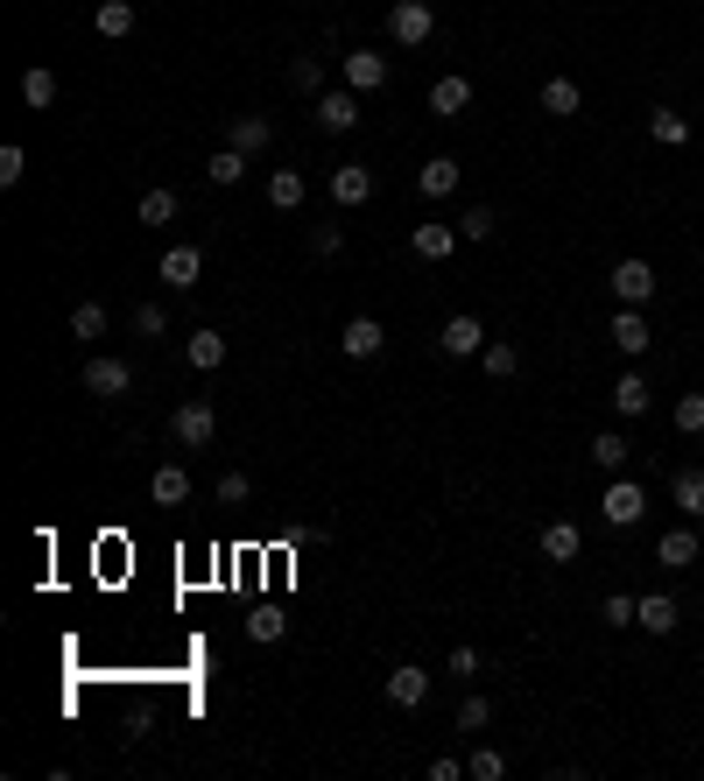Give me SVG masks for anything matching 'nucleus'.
I'll use <instances>...</instances> for the list:
<instances>
[{"label": "nucleus", "instance_id": "1", "mask_svg": "<svg viewBox=\"0 0 704 781\" xmlns=\"http://www.w3.org/2000/svg\"><path fill=\"white\" fill-rule=\"evenodd\" d=\"M387 36H395L402 50L430 42L437 36V8H430V0H395V8H387Z\"/></svg>", "mask_w": 704, "mask_h": 781}, {"label": "nucleus", "instance_id": "2", "mask_svg": "<svg viewBox=\"0 0 704 781\" xmlns=\"http://www.w3.org/2000/svg\"><path fill=\"white\" fill-rule=\"evenodd\" d=\"M127 387H134V367H127V359H113V352H92V359H85V395L120 401Z\"/></svg>", "mask_w": 704, "mask_h": 781}, {"label": "nucleus", "instance_id": "3", "mask_svg": "<svg viewBox=\"0 0 704 781\" xmlns=\"http://www.w3.org/2000/svg\"><path fill=\"white\" fill-rule=\"evenodd\" d=\"M170 437L184 444V450H205V444L219 437V409H212V401H184V409L170 416Z\"/></svg>", "mask_w": 704, "mask_h": 781}, {"label": "nucleus", "instance_id": "4", "mask_svg": "<svg viewBox=\"0 0 704 781\" xmlns=\"http://www.w3.org/2000/svg\"><path fill=\"white\" fill-rule=\"evenodd\" d=\"M606 289L620 296L627 310H641V303H649L655 289H663V282H655V268H649V261H634V253H627V261H620V268H613V275H606Z\"/></svg>", "mask_w": 704, "mask_h": 781}, {"label": "nucleus", "instance_id": "5", "mask_svg": "<svg viewBox=\"0 0 704 781\" xmlns=\"http://www.w3.org/2000/svg\"><path fill=\"white\" fill-rule=\"evenodd\" d=\"M598 515H606V529H634V521L649 515V493H641L634 479H613L606 500H598Z\"/></svg>", "mask_w": 704, "mask_h": 781}, {"label": "nucleus", "instance_id": "6", "mask_svg": "<svg viewBox=\"0 0 704 781\" xmlns=\"http://www.w3.org/2000/svg\"><path fill=\"white\" fill-rule=\"evenodd\" d=\"M268 141H275V120L268 113H233L226 148H239V156H268Z\"/></svg>", "mask_w": 704, "mask_h": 781}, {"label": "nucleus", "instance_id": "7", "mask_svg": "<svg viewBox=\"0 0 704 781\" xmlns=\"http://www.w3.org/2000/svg\"><path fill=\"white\" fill-rule=\"evenodd\" d=\"M387 704H395V711H416V704L430 697V669H416V662H402V669H387Z\"/></svg>", "mask_w": 704, "mask_h": 781}, {"label": "nucleus", "instance_id": "8", "mask_svg": "<svg viewBox=\"0 0 704 781\" xmlns=\"http://www.w3.org/2000/svg\"><path fill=\"white\" fill-rule=\"evenodd\" d=\"M338 71H346L353 92H381V85H387V57L381 50H346V57H338Z\"/></svg>", "mask_w": 704, "mask_h": 781}, {"label": "nucleus", "instance_id": "9", "mask_svg": "<svg viewBox=\"0 0 704 781\" xmlns=\"http://www.w3.org/2000/svg\"><path fill=\"white\" fill-rule=\"evenodd\" d=\"M437 345H444V352H452V359H479V352H486V324L458 310V318H452V324H444V332H437Z\"/></svg>", "mask_w": 704, "mask_h": 781}, {"label": "nucleus", "instance_id": "10", "mask_svg": "<svg viewBox=\"0 0 704 781\" xmlns=\"http://www.w3.org/2000/svg\"><path fill=\"white\" fill-rule=\"evenodd\" d=\"M318 127L324 134H353L359 127V92L346 85V92H318Z\"/></svg>", "mask_w": 704, "mask_h": 781}, {"label": "nucleus", "instance_id": "11", "mask_svg": "<svg viewBox=\"0 0 704 781\" xmlns=\"http://www.w3.org/2000/svg\"><path fill=\"white\" fill-rule=\"evenodd\" d=\"M381 345H387L381 318H353L346 332H338V352H346V359H381Z\"/></svg>", "mask_w": 704, "mask_h": 781}, {"label": "nucleus", "instance_id": "12", "mask_svg": "<svg viewBox=\"0 0 704 781\" xmlns=\"http://www.w3.org/2000/svg\"><path fill=\"white\" fill-rule=\"evenodd\" d=\"M606 338L620 345L627 359H641V352H649V345H655V332H649V318H641V310H620V318L606 324Z\"/></svg>", "mask_w": 704, "mask_h": 781}, {"label": "nucleus", "instance_id": "13", "mask_svg": "<svg viewBox=\"0 0 704 781\" xmlns=\"http://www.w3.org/2000/svg\"><path fill=\"white\" fill-rule=\"evenodd\" d=\"M669 500H677L683 515L697 521V535H704V464H683V472L669 479Z\"/></svg>", "mask_w": 704, "mask_h": 781}, {"label": "nucleus", "instance_id": "14", "mask_svg": "<svg viewBox=\"0 0 704 781\" xmlns=\"http://www.w3.org/2000/svg\"><path fill=\"white\" fill-rule=\"evenodd\" d=\"M332 198L338 204H367L373 198V170H367V162H338V170H332Z\"/></svg>", "mask_w": 704, "mask_h": 781}, {"label": "nucleus", "instance_id": "15", "mask_svg": "<svg viewBox=\"0 0 704 781\" xmlns=\"http://www.w3.org/2000/svg\"><path fill=\"white\" fill-rule=\"evenodd\" d=\"M697 543H704L697 529H669L663 543H655V563H663V570H691L697 563Z\"/></svg>", "mask_w": 704, "mask_h": 781}, {"label": "nucleus", "instance_id": "16", "mask_svg": "<svg viewBox=\"0 0 704 781\" xmlns=\"http://www.w3.org/2000/svg\"><path fill=\"white\" fill-rule=\"evenodd\" d=\"M198 275H205V253L198 247H170V253H162V282H170V289H198Z\"/></svg>", "mask_w": 704, "mask_h": 781}, {"label": "nucleus", "instance_id": "17", "mask_svg": "<svg viewBox=\"0 0 704 781\" xmlns=\"http://www.w3.org/2000/svg\"><path fill=\"white\" fill-rule=\"evenodd\" d=\"M458 176H466V170H458L452 156H430L423 170H416V190H423V198H452V190H458Z\"/></svg>", "mask_w": 704, "mask_h": 781}, {"label": "nucleus", "instance_id": "18", "mask_svg": "<svg viewBox=\"0 0 704 781\" xmlns=\"http://www.w3.org/2000/svg\"><path fill=\"white\" fill-rule=\"evenodd\" d=\"M92 28H99L107 42H127V36H134V0H99V8H92Z\"/></svg>", "mask_w": 704, "mask_h": 781}, {"label": "nucleus", "instance_id": "19", "mask_svg": "<svg viewBox=\"0 0 704 781\" xmlns=\"http://www.w3.org/2000/svg\"><path fill=\"white\" fill-rule=\"evenodd\" d=\"M466 107H472V78H437L430 85V113L437 120H458Z\"/></svg>", "mask_w": 704, "mask_h": 781}, {"label": "nucleus", "instance_id": "20", "mask_svg": "<svg viewBox=\"0 0 704 781\" xmlns=\"http://www.w3.org/2000/svg\"><path fill=\"white\" fill-rule=\"evenodd\" d=\"M409 247L423 253V261H452V253H458V225H416Z\"/></svg>", "mask_w": 704, "mask_h": 781}, {"label": "nucleus", "instance_id": "21", "mask_svg": "<svg viewBox=\"0 0 704 781\" xmlns=\"http://www.w3.org/2000/svg\"><path fill=\"white\" fill-rule=\"evenodd\" d=\"M148 493H156V507H184L190 500V472H184V464H156Z\"/></svg>", "mask_w": 704, "mask_h": 781}, {"label": "nucleus", "instance_id": "22", "mask_svg": "<svg viewBox=\"0 0 704 781\" xmlns=\"http://www.w3.org/2000/svg\"><path fill=\"white\" fill-rule=\"evenodd\" d=\"M578 549H585L578 521H549V529H543V557L549 563H578Z\"/></svg>", "mask_w": 704, "mask_h": 781}, {"label": "nucleus", "instance_id": "23", "mask_svg": "<svg viewBox=\"0 0 704 781\" xmlns=\"http://www.w3.org/2000/svg\"><path fill=\"white\" fill-rule=\"evenodd\" d=\"M578 107H585L578 78H543V113H549V120H571Z\"/></svg>", "mask_w": 704, "mask_h": 781}, {"label": "nucleus", "instance_id": "24", "mask_svg": "<svg viewBox=\"0 0 704 781\" xmlns=\"http://www.w3.org/2000/svg\"><path fill=\"white\" fill-rule=\"evenodd\" d=\"M613 409L620 416H649V373H620V381H613Z\"/></svg>", "mask_w": 704, "mask_h": 781}, {"label": "nucleus", "instance_id": "25", "mask_svg": "<svg viewBox=\"0 0 704 781\" xmlns=\"http://www.w3.org/2000/svg\"><path fill=\"white\" fill-rule=\"evenodd\" d=\"M304 176L296 170H268V204H275V212H296V204H304Z\"/></svg>", "mask_w": 704, "mask_h": 781}, {"label": "nucleus", "instance_id": "26", "mask_svg": "<svg viewBox=\"0 0 704 781\" xmlns=\"http://www.w3.org/2000/svg\"><path fill=\"white\" fill-rule=\"evenodd\" d=\"M184 359H190V367H198V373H212V367H226V338H219V332H212V324H205V332H198V338H190V345H184Z\"/></svg>", "mask_w": 704, "mask_h": 781}, {"label": "nucleus", "instance_id": "27", "mask_svg": "<svg viewBox=\"0 0 704 781\" xmlns=\"http://www.w3.org/2000/svg\"><path fill=\"white\" fill-rule=\"evenodd\" d=\"M479 367H486V381H515L521 373V352L507 338H486V352H479Z\"/></svg>", "mask_w": 704, "mask_h": 781}, {"label": "nucleus", "instance_id": "28", "mask_svg": "<svg viewBox=\"0 0 704 781\" xmlns=\"http://www.w3.org/2000/svg\"><path fill=\"white\" fill-rule=\"evenodd\" d=\"M627 458H634V444H627L620 430H598V437H592V464H598V472H620Z\"/></svg>", "mask_w": 704, "mask_h": 781}, {"label": "nucleus", "instance_id": "29", "mask_svg": "<svg viewBox=\"0 0 704 781\" xmlns=\"http://www.w3.org/2000/svg\"><path fill=\"white\" fill-rule=\"evenodd\" d=\"M634 627H649V634H677V598H641V612H634Z\"/></svg>", "mask_w": 704, "mask_h": 781}, {"label": "nucleus", "instance_id": "30", "mask_svg": "<svg viewBox=\"0 0 704 781\" xmlns=\"http://www.w3.org/2000/svg\"><path fill=\"white\" fill-rule=\"evenodd\" d=\"M22 99H28V107H57V71L50 64H36V71H22Z\"/></svg>", "mask_w": 704, "mask_h": 781}, {"label": "nucleus", "instance_id": "31", "mask_svg": "<svg viewBox=\"0 0 704 781\" xmlns=\"http://www.w3.org/2000/svg\"><path fill=\"white\" fill-rule=\"evenodd\" d=\"M649 134H655L663 148H683V141H691V120L669 113V107H655V113H649Z\"/></svg>", "mask_w": 704, "mask_h": 781}, {"label": "nucleus", "instance_id": "32", "mask_svg": "<svg viewBox=\"0 0 704 781\" xmlns=\"http://www.w3.org/2000/svg\"><path fill=\"white\" fill-rule=\"evenodd\" d=\"M134 219H141V225H170L176 219V190H141V204H134Z\"/></svg>", "mask_w": 704, "mask_h": 781}, {"label": "nucleus", "instance_id": "33", "mask_svg": "<svg viewBox=\"0 0 704 781\" xmlns=\"http://www.w3.org/2000/svg\"><path fill=\"white\" fill-rule=\"evenodd\" d=\"M289 85L296 92H324V57H289Z\"/></svg>", "mask_w": 704, "mask_h": 781}, {"label": "nucleus", "instance_id": "34", "mask_svg": "<svg viewBox=\"0 0 704 781\" xmlns=\"http://www.w3.org/2000/svg\"><path fill=\"white\" fill-rule=\"evenodd\" d=\"M466 774H472V781H501V774H507V754H501V746H479V754L466 760Z\"/></svg>", "mask_w": 704, "mask_h": 781}, {"label": "nucleus", "instance_id": "35", "mask_svg": "<svg viewBox=\"0 0 704 781\" xmlns=\"http://www.w3.org/2000/svg\"><path fill=\"white\" fill-rule=\"evenodd\" d=\"M71 338H107V310L78 303V310H71Z\"/></svg>", "mask_w": 704, "mask_h": 781}, {"label": "nucleus", "instance_id": "36", "mask_svg": "<svg viewBox=\"0 0 704 781\" xmlns=\"http://www.w3.org/2000/svg\"><path fill=\"white\" fill-rule=\"evenodd\" d=\"M205 176H212V184H239V176H247V156H239V148H219Z\"/></svg>", "mask_w": 704, "mask_h": 781}, {"label": "nucleus", "instance_id": "37", "mask_svg": "<svg viewBox=\"0 0 704 781\" xmlns=\"http://www.w3.org/2000/svg\"><path fill=\"white\" fill-rule=\"evenodd\" d=\"M501 225H493V204H472L466 219H458V239H493Z\"/></svg>", "mask_w": 704, "mask_h": 781}, {"label": "nucleus", "instance_id": "38", "mask_svg": "<svg viewBox=\"0 0 704 781\" xmlns=\"http://www.w3.org/2000/svg\"><path fill=\"white\" fill-rule=\"evenodd\" d=\"M247 493H254L247 472H219V507H247Z\"/></svg>", "mask_w": 704, "mask_h": 781}, {"label": "nucleus", "instance_id": "39", "mask_svg": "<svg viewBox=\"0 0 704 781\" xmlns=\"http://www.w3.org/2000/svg\"><path fill=\"white\" fill-rule=\"evenodd\" d=\"M493 726V704L486 697H466V704H458V732H486Z\"/></svg>", "mask_w": 704, "mask_h": 781}, {"label": "nucleus", "instance_id": "40", "mask_svg": "<svg viewBox=\"0 0 704 781\" xmlns=\"http://www.w3.org/2000/svg\"><path fill=\"white\" fill-rule=\"evenodd\" d=\"M677 430H683V437H704V395H683L677 401Z\"/></svg>", "mask_w": 704, "mask_h": 781}, {"label": "nucleus", "instance_id": "41", "mask_svg": "<svg viewBox=\"0 0 704 781\" xmlns=\"http://www.w3.org/2000/svg\"><path fill=\"white\" fill-rule=\"evenodd\" d=\"M22 176H28V156H22V141H8V148H0V184H22Z\"/></svg>", "mask_w": 704, "mask_h": 781}, {"label": "nucleus", "instance_id": "42", "mask_svg": "<svg viewBox=\"0 0 704 781\" xmlns=\"http://www.w3.org/2000/svg\"><path fill=\"white\" fill-rule=\"evenodd\" d=\"M282 627H289V620H282L275 606H261V612L247 620V634H254V641H282Z\"/></svg>", "mask_w": 704, "mask_h": 781}, {"label": "nucleus", "instance_id": "43", "mask_svg": "<svg viewBox=\"0 0 704 781\" xmlns=\"http://www.w3.org/2000/svg\"><path fill=\"white\" fill-rule=\"evenodd\" d=\"M338 247H346V233H338V225H310V253H318V261H332Z\"/></svg>", "mask_w": 704, "mask_h": 781}, {"label": "nucleus", "instance_id": "44", "mask_svg": "<svg viewBox=\"0 0 704 781\" xmlns=\"http://www.w3.org/2000/svg\"><path fill=\"white\" fill-rule=\"evenodd\" d=\"M634 612H641V598H627V592L606 598V627H634Z\"/></svg>", "mask_w": 704, "mask_h": 781}, {"label": "nucleus", "instance_id": "45", "mask_svg": "<svg viewBox=\"0 0 704 781\" xmlns=\"http://www.w3.org/2000/svg\"><path fill=\"white\" fill-rule=\"evenodd\" d=\"M134 332H141V338H162V332H170V318H162L156 303H141V310H134Z\"/></svg>", "mask_w": 704, "mask_h": 781}, {"label": "nucleus", "instance_id": "46", "mask_svg": "<svg viewBox=\"0 0 704 781\" xmlns=\"http://www.w3.org/2000/svg\"><path fill=\"white\" fill-rule=\"evenodd\" d=\"M430 781H472V774H466V760H452V754H437V760H430Z\"/></svg>", "mask_w": 704, "mask_h": 781}, {"label": "nucleus", "instance_id": "47", "mask_svg": "<svg viewBox=\"0 0 704 781\" xmlns=\"http://www.w3.org/2000/svg\"><path fill=\"white\" fill-rule=\"evenodd\" d=\"M452 675H479V648H452Z\"/></svg>", "mask_w": 704, "mask_h": 781}, {"label": "nucleus", "instance_id": "48", "mask_svg": "<svg viewBox=\"0 0 704 781\" xmlns=\"http://www.w3.org/2000/svg\"><path fill=\"white\" fill-rule=\"evenodd\" d=\"M697 345H704V332H697Z\"/></svg>", "mask_w": 704, "mask_h": 781}]
</instances>
